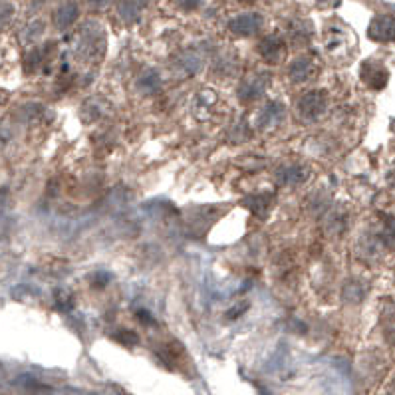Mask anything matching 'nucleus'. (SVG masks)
Returning <instances> with one entry per match:
<instances>
[{
	"label": "nucleus",
	"instance_id": "8",
	"mask_svg": "<svg viewBox=\"0 0 395 395\" xmlns=\"http://www.w3.org/2000/svg\"><path fill=\"white\" fill-rule=\"evenodd\" d=\"M312 70H314V62L310 58H300L298 62H294L292 76L296 80H306L312 76Z\"/></svg>",
	"mask_w": 395,
	"mask_h": 395
},
{
	"label": "nucleus",
	"instance_id": "12",
	"mask_svg": "<svg viewBox=\"0 0 395 395\" xmlns=\"http://www.w3.org/2000/svg\"><path fill=\"white\" fill-rule=\"evenodd\" d=\"M199 2H201V0H179V4H181L185 10H193Z\"/></svg>",
	"mask_w": 395,
	"mask_h": 395
},
{
	"label": "nucleus",
	"instance_id": "1",
	"mask_svg": "<svg viewBox=\"0 0 395 395\" xmlns=\"http://www.w3.org/2000/svg\"><path fill=\"white\" fill-rule=\"evenodd\" d=\"M324 46H326V52L334 60L351 58V54H353V50H356L353 32H351L348 26L334 22V24L326 26Z\"/></svg>",
	"mask_w": 395,
	"mask_h": 395
},
{
	"label": "nucleus",
	"instance_id": "4",
	"mask_svg": "<svg viewBox=\"0 0 395 395\" xmlns=\"http://www.w3.org/2000/svg\"><path fill=\"white\" fill-rule=\"evenodd\" d=\"M258 48H261L263 58L272 62V64H279V62H282L284 56H286V44H284V40H282L280 36H276V34L266 36Z\"/></svg>",
	"mask_w": 395,
	"mask_h": 395
},
{
	"label": "nucleus",
	"instance_id": "15",
	"mask_svg": "<svg viewBox=\"0 0 395 395\" xmlns=\"http://www.w3.org/2000/svg\"><path fill=\"white\" fill-rule=\"evenodd\" d=\"M389 181L394 183V187H395V167H394V171H392V175H389Z\"/></svg>",
	"mask_w": 395,
	"mask_h": 395
},
{
	"label": "nucleus",
	"instance_id": "13",
	"mask_svg": "<svg viewBox=\"0 0 395 395\" xmlns=\"http://www.w3.org/2000/svg\"><path fill=\"white\" fill-rule=\"evenodd\" d=\"M316 4L322 6V8H332V6H337V4H340V0H316Z\"/></svg>",
	"mask_w": 395,
	"mask_h": 395
},
{
	"label": "nucleus",
	"instance_id": "6",
	"mask_svg": "<svg viewBox=\"0 0 395 395\" xmlns=\"http://www.w3.org/2000/svg\"><path fill=\"white\" fill-rule=\"evenodd\" d=\"M78 4L73 0H68L64 4H60L58 8L54 10V24L58 28H68L70 24H73V20L78 18Z\"/></svg>",
	"mask_w": 395,
	"mask_h": 395
},
{
	"label": "nucleus",
	"instance_id": "17",
	"mask_svg": "<svg viewBox=\"0 0 395 395\" xmlns=\"http://www.w3.org/2000/svg\"><path fill=\"white\" fill-rule=\"evenodd\" d=\"M4 98H6V96H4V94H0V103L4 102Z\"/></svg>",
	"mask_w": 395,
	"mask_h": 395
},
{
	"label": "nucleus",
	"instance_id": "10",
	"mask_svg": "<svg viewBox=\"0 0 395 395\" xmlns=\"http://www.w3.org/2000/svg\"><path fill=\"white\" fill-rule=\"evenodd\" d=\"M42 32H44V22L36 20V22H32L30 26H26V28H24V32H22V40H26V42H32V40H34V38H38Z\"/></svg>",
	"mask_w": 395,
	"mask_h": 395
},
{
	"label": "nucleus",
	"instance_id": "14",
	"mask_svg": "<svg viewBox=\"0 0 395 395\" xmlns=\"http://www.w3.org/2000/svg\"><path fill=\"white\" fill-rule=\"evenodd\" d=\"M89 4H94V6H103V4H107L109 0H88Z\"/></svg>",
	"mask_w": 395,
	"mask_h": 395
},
{
	"label": "nucleus",
	"instance_id": "7",
	"mask_svg": "<svg viewBox=\"0 0 395 395\" xmlns=\"http://www.w3.org/2000/svg\"><path fill=\"white\" fill-rule=\"evenodd\" d=\"M143 6V0H123L119 4V16L123 20H135Z\"/></svg>",
	"mask_w": 395,
	"mask_h": 395
},
{
	"label": "nucleus",
	"instance_id": "18",
	"mask_svg": "<svg viewBox=\"0 0 395 395\" xmlns=\"http://www.w3.org/2000/svg\"><path fill=\"white\" fill-rule=\"evenodd\" d=\"M0 66H2V52H0Z\"/></svg>",
	"mask_w": 395,
	"mask_h": 395
},
{
	"label": "nucleus",
	"instance_id": "5",
	"mask_svg": "<svg viewBox=\"0 0 395 395\" xmlns=\"http://www.w3.org/2000/svg\"><path fill=\"white\" fill-rule=\"evenodd\" d=\"M263 26V16L249 12V15H240L233 18L231 22V30L238 36H250V34H256Z\"/></svg>",
	"mask_w": 395,
	"mask_h": 395
},
{
	"label": "nucleus",
	"instance_id": "3",
	"mask_svg": "<svg viewBox=\"0 0 395 395\" xmlns=\"http://www.w3.org/2000/svg\"><path fill=\"white\" fill-rule=\"evenodd\" d=\"M362 80L366 82L369 88L381 89L385 88L387 80H389V73L385 70V66H381L380 62H364L362 66Z\"/></svg>",
	"mask_w": 395,
	"mask_h": 395
},
{
	"label": "nucleus",
	"instance_id": "9",
	"mask_svg": "<svg viewBox=\"0 0 395 395\" xmlns=\"http://www.w3.org/2000/svg\"><path fill=\"white\" fill-rule=\"evenodd\" d=\"M16 15L15 4L10 0H0V30L6 28Z\"/></svg>",
	"mask_w": 395,
	"mask_h": 395
},
{
	"label": "nucleus",
	"instance_id": "11",
	"mask_svg": "<svg viewBox=\"0 0 395 395\" xmlns=\"http://www.w3.org/2000/svg\"><path fill=\"white\" fill-rule=\"evenodd\" d=\"M383 328H385V336H387V340L395 346V312L385 318V326H383Z\"/></svg>",
	"mask_w": 395,
	"mask_h": 395
},
{
	"label": "nucleus",
	"instance_id": "2",
	"mask_svg": "<svg viewBox=\"0 0 395 395\" xmlns=\"http://www.w3.org/2000/svg\"><path fill=\"white\" fill-rule=\"evenodd\" d=\"M367 36L376 42H394L395 40V18L392 15L376 16L369 22Z\"/></svg>",
	"mask_w": 395,
	"mask_h": 395
},
{
	"label": "nucleus",
	"instance_id": "16",
	"mask_svg": "<svg viewBox=\"0 0 395 395\" xmlns=\"http://www.w3.org/2000/svg\"><path fill=\"white\" fill-rule=\"evenodd\" d=\"M238 2H243V4H249V2H254V0H238Z\"/></svg>",
	"mask_w": 395,
	"mask_h": 395
}]
</instances>
